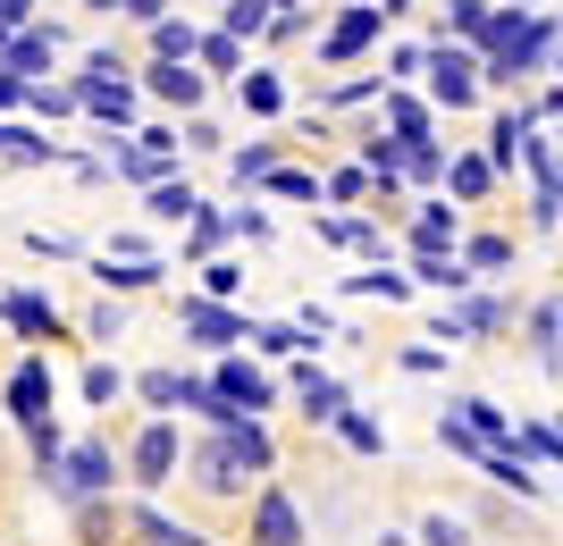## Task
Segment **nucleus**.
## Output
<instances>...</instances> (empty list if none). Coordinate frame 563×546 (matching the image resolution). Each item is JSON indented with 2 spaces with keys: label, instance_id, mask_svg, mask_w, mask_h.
I'll list each match as a JSON object with an SVG mask.
<instances>
[{
  "label": "nucleus",
  "instance_id": "nucleus-1",
  "mask_svg": "<svg viewBox=\"0 0 563 546\" xmlns=\"http://www.w3.org/2000/svg\"><path fill=\"white\" fill-rule=\"evenodd\" d=\"M269 471H278V437L261 428V412H228V421H211L186 446V463H177V479H194V497H202V504H244Z\"/></svg>",
  "mask_w": 563,
  "mask_h": 546
},
{
  "label": "nucleus",
  "instance_id": "nucleus-2",
  "mask_svg": "<svg viewBox=\"0 0 563 546\" xmlns=\"http://www.w3.org/2000/svg\"><path fill=\"white\" fill-rule=\"evenodd\" d=\"M177 463H186V428H177V412H152L126 437V454H118V488L126 497H161V488H177Z\"/></svg>",
  "mask_w": 563,
  "mask_h": 546
},
{
  "label": "nucleus",
  "instance_id": "nucleus-3",
  "mask_svg": "<svg viewBox=\"0 0 563 546\" xmlns=\"http://www.w3.org/2000/svg\"><path fill=\"white\" fill-rule=\"evenodd\" d=\"M43 488L59 504H85V497H118V446L110 437H76L43 463Z\"/></svg>",
  "mask_w": 563,
  "mask_h": 546
},
{
  "label": "nucleus",
  "instance_id": "nucleus-4",
  "mask_svg": "<svg viewBox=\"0 0 563 546\" xmlns=\"http://www.w3.org/2000/svg\"><path fill=\"white\" fill-rule=\"evenodd\" d=\"M211 387H219V404H228V412H269V404H286V387L269 379L261 361H244L235 345L211 361Z\"/></svg>",
  "mask_w": 563,
  "mask_h": 546
},
{
  "label": "nucleus",
  "instance_id": "nucleus-5",
  "mask_svg": "<svg viewBox=\"0 0 563 546\" xmlns=\"http://www.w3.org/2000/svg\"><path fill=\"white\" fill-rule=\"evenodd\" d=\"M76 110H85V119L93 126H135V110H143V93H135V68L126 76H93V68H76Z\"/></svg>",
  "mask_w": 563,
  "mask_h": 546
},
{
  "label": "nucleus",
  "instance_id": "nucleus-6",
  "mask_svg": "<svg viewBox=\"0 0 563 546\" xmlns=\"http://www.w3.org/2000/svg\"><path fill=\"white\" fill-rule=\"evenodd\" d=\"M505 328H514V303H505V294H479V286H463L454 311L438 320L446 345H488V336H505Z\"/></svg>",
  "mask_w": 563,
  "mask_h": 546
},
{
  "label": "nucleus",
  "instance_id": "nucleus-7",
  "mask_svg": "<svg viewBox=\"0 0 563 546\" xmlns=\"http://www.w3.org/2000/svg\"><path fill=\"white\" fill-rule=\"evenodd\" d=\"M253 546H311L303 504H295L286 479H261V488H253Z\"/></svg>",
  "mask_w": 563,
  "mask_h": 546
},
{
  "label": "nucleus",
  "instance_id": "nucleus-8",
  "mask_svg": "<svg viewBox=\"0 0 563 546\" xmlns=\"http://www.w3.org/2000/svg\"><path fill=\"white\" fill-rule=\"evenodd\" d=\"M177 328H186V345H202V354H228V345H244V311L219 303V294H186V303H177Z\"/></svg>",
  "mask_w": 563,
  "mask_h": 546
},
{
  "label": "nucleus",
  "instance_id": "nucleus-9",
  "mask_svg": "<svg viewBox=\"0 0 563 546\" xmlns=\"http://www.w3.org/2000/svg\"><path fill=\"white\" fill-rule=\"evenodd\" d=\"M421 68H429V101H438V110H471V101H479V59H471L463 43L421 51Z\"/></svg>",
  "mask_w": 563,
  "mask_h": 546
},
{
  "label": "nucleus",
  "instance_id": "nucleus-10",
  "mask_svg": "<svg viewBox=\"0 0 563 546\" xmlns=\"http://www.w3.org/2000/svg\"><path fill=\"white\" fill-rule=\"evenodd\" d=\"M278 387H286V395H295V404H303V421H320V428H329L336 412L353 404V387H345V379H329L320 361H295V370H286Z\"/></svg>",
  "mask_w": 563,
  "mask_h": 546
},
{
  "label": "nucleus",
  "instance_id": "nucleus-11",
  "mask_svg": "<svg viewBox=\"0 0 563 546\" xmlns=\"http://www.w3.org/2000/svg\"><path fill=\"white\" fill-rule=\"evenodd\" d=\"M59 25H18V34H0V68L18 76V85H34V76H51V59H59Z\"/></svg>",
  "mask_w": 563,
  "mask_h": 546
},
{
  "label": "nucleus",
  "instance_id": "nucleus-12",
  "mask_svg": "<svg viewBox=\"0 0 563 546\" xmlns=\"http://www.w3.org/2000/svg\"><path fill=\"white\" fill-rule=\"evenodd\" d=\"M118 522H126V546H211V538H194L186 522H168L152 497H118Z\"/></svg>",
  "mask_w": 563,
  "mask_h": 546
},
{
  "label": "nucleus",
  "instance_id": "nucleus-13",
  "mask_svg": "<svg viewBox=\"0 0 563 546\" xmlns=\"http://www.w3.org/2000/svg\"><path fill=\"white\" fill-rule=\"evenodd\" d=\"M59 404V387H51V370L43 361H18V370H9V387H0V421H43V412Z\"/></svg>",
  "mask_w": 563,
  "mask_h": 546
},
{
  "label": "nucleus",
  "instance_id": "nucleus-14",
  "mask_svg": "<svg viewBox=\"0 0 563 546\" xmlns=\"http://www.w3.org/2000/svg\"><path fill=\"white\" fill-rule=\"evenodd\" d=\"M135 93L168 101V110H194V101H202V68H194V59H143Z\"/></svg>",
  "mask_w": 563,
  "mask_h": 546
},
{
  "label": "nucleus",
  "instance_id": "nucleus-15",
  "mask_svg": "<svg viewBox=\"0 0 563 546\" xmlns=\"http://www.w3.org/2000/svg\"><path fill=\"white\" fill-rule=\"evenodd\" d=\"M362 51H378V9H362V0H353L345 18L320 34V59H329V68H345V59H362Z\"/></svg>",
  "mask_w": 563,
  "mask_h": 546
},
{
  "label": "nucleus",
  "instance_id": "nucleus-16",
  "mask_svg": "<svg viewBox=\"0 0 563 546\" xmlns=\"http://www.w3.org/2000/svg\"><path fill=\"white\" fill-rule=\"evenodd\" d=\"M454 236H463V211L454 202H421L412 227H404V253H454Z\"/></svg>",
  "mask_w": 563,
  "mask_h": 546
},
{
  "label": "nucleus",
  "instance_id": "nucleus-17",
  "mask_svg": "<svg viewBox=\"0 0 563 546\" xmlns=\"http://www.w3.org/2000/svg\"><path fill=\"white\" fill-rule=\"evenodd\" d=\"M76 530V546H118L126 538V522H118V497H85V504H59Z\"/></svg>",
  "mask_w": 563,
  "mask_h": 546
},
{
  "label": "nucleus",
  "instance_id": "nucleus-18",
  "mask_svg": "<svg viewBox=\"0 0 563 546\" xmlns=\"http://www.w3.org/2000/svg\"><path fill=\"white\" fill-rule=\"evenodd\" d=\"M454 261H463L471 278H496V269H514V261H521V244H514V236H496V227H488V236H454Z\"/></svg>",
  "mask_w": 563,
  "mask_h": 546
},
{
  "label": "nucleus",
  "instance_id": "nucleus-19",
  "mask_svg": "<svg viewBox=\"0 0 563 546\" xmlns=\"http://www.w3.org/2000/svg\"><path fill=\"white\" fill-rule=\"evenodd\" d=\"M0 320H9L18 336H34V345H51V336H59V311H51L43 294H0Z\"/></svg>",
  "mask_w": 563,
  "mask_h": 546
},
{
  "label": "nucleus",
  "instance_id": "nucleus-20",
  "mask_svg": "<svg viewBox=\"0 0 563 546\" xmlns=\"http://www.w3.org/2000/svg\"><path fill=\"white\" fill-rule=\"evenodd\" d=\"M438 177H446V193H454V202H488V193H496V168L479 160V152H454V160L438 168Z\"/></svg>",
  "mask_w": 563,
  "mask_h": 546
},
{
  "label": "nucleus",
  "instance_id": "nucleus-21",
  "mask_svg": "<svg viewBox=\"0 0 563 546\" xmlns=\"http://www.w3.org/2000/svg\"><path fill=\"white\" fill-rule=\"evenodd\" d=\"M412 538H421V546H479V522H471V513H446V504H429L421 522H412Z\"/></svg>",
  "mask_w": 563,
  "mask_h": 546
},
{
  "label": "nucleus",
  "instance_id": "nucleus-22",
  "mask_svg": "<svg viewBox=\"0 0 563 546\" xmlns=\"http://www.w3.org/2000/svg\"><path fill=\"white\" fill-rule=\"evenodd\" d=\"M505 446H514L521 463H539V471H555L563 437H555V421H514V428H505Z\"/></svg>",
  "mask_w": 563,
  "mask_h": 546
},
{
  "label": "nucleus",
  "instance_id": "nucleus-23",
  "mask_svg": "<svg viewBox=\"0 0 563 546\" xmlns=\"http://www.w3.org/2000/svg\"><path fill=\"white\" fill-rule=\"evenodd\" d=\"M0 152L9 160H25V168H51V160H68L51 135H34V126H18V119H0Z\"/></svg>",
  "mask_w": 563,
  "mask_h": 546
},
{
  "label": "nucleus",
  "instance_id": "nucleus-24",
  "mask_svg": "<svg viewBox=\"0 0 563 546\" xmlns=\"http://www.w3.org/2000/svg\"><path fill=\"white\" fill-rule=\"evenodd\" d=\"M194 59H202V76H244V43H235L228 25H211V34H194Z\"/></svg>",
  "mask_w": 563,
  "mask_h": 546
},
{
  "label": "nucleus",
  "instance_id": "nucleus-25",
  "mask_svg": "<svg viewBox=\"0 0 563 546\" xmlns=\"http://www.w3.org/2000/svg\"><path fill=\"white\" fill-rule=\"evenodd\" d=\"M219 244H228V219H219V202H194V219H186V261H211Z\"/></svg>",
  "mask_w": 563,
  "mask_h": 546
},
{
  "label": "nucleus",
  "instance_id": "nucleus-26",
  "mask_svg": "<svg viewBox=\"0 0 563 546\" xmlns=\"http://www.w3.org/2000/svg\"><path fill=\"white\" fill-rule=\"evenodd\" d=\"M378 93H387V135H396V143H421L429 135V101L396 93V85H378Z\"/></svg>",
  "mask_w": 563,
  "mask_h": 546
},
{
  "label": "nucleus",
  "instance_id": "nucleus-27",
  "mask_svg": "<svg viewBox=\"0 0 563 546\" xmlns=\"http://www.w3.org/2000/svg\"><path fill=\"white\" fill-rule=\"evenodd\" d=\"M555 328H563V303L539 294V303H530V361H539V370H555Z\"/></svg>",
  "mask_w": 563,
  "mask_h": 546
},
{
  "label": "nucleus",
  "instance_id": "nucleus-28",
  "mask_svg": "<svg viewBox=\"0 0 563 546\" xmlns=\"http://www.w3.org/2000/svg\"><path fill=\"white\" fill-rule=\"evenodd\" d=\"M521 126H530V119H521V110H514V119H496L488 152H479V160L496 168V186H505V177H514V168H521Z\"/></svg>",
  "mask_w": 563,
  "mask_h": 546
},
{
  "label": "nucleus",
  "instance_id": "nucleus-29",
  "mask_svg": "<svg viewBox=\"0 0 563 546\" xmlns=\"http://www.w3.org/2000/svg\"><path fill=\"white\" fill-rule=\"evenodd\" d=\"M76 395H85L93 412H110L118 395H126V370H118V361H85V379H76Z\"/></svg>",
  "mask_w": 563,
  "mask_h": 546
},
{
  "label": "nucleus",
  "instance_id": "nucleus-30",
  "mask_svg": "<svg viewBox=\"0 0 563 546\" xmlns=\"http://www.w3.org/2000/svg\"><path fill=\"white\" fill-rule=\"evenodd\" d=\"M194 34H202V25L177 18V9H168V18H152V59H194Z\"/></svg>",
  "mask_w": 563,
  "mask_h": 546
},
{
  "label": "nucleus",
  "instance_id": "nucleus-31",
  "mask_svg": "<svg viewBox=\"0 0 563 546\" xmlns=\"http://www.w3.org/2000/svg\"><path fill=\"white\" fill-rule=\"evenodd\" d=\"M320 244H345V253H387V236H378V227H362V219H329V211H320Z\"/></svg>",
  "mask_w": 563,
  "mask_h": 546
},
{
  "label": "nucleus",
  "instance_id": "nucleus-32",
  "mask_svg": "<svg viewBox=\"0 0 563 546\" xmlns=\"http://www.w3.org/2000/svg\"><path fill=\"white\" fill-rule=\"evenodd\" d=\"M235 93L253 101L261 119H278V110H286V85H278V76H269V68H244V76H235Z\"/></svg>",
  "mask_w": 563,
  "mask_h": 546
},
{
  "label": "nucleus",
  "instance_id": "nucleus-33",
  "mask_svg": "<svg viewBox=\"0 0 563 546\" xmlns=\"http://www.w3.org/2000/svg\"><path fill=\"white\" fill-rule=\"evenodd\" d=\"M194 202H202V193H194L186 177H161V186H152V202H143V211H152V219H194Z\"/></svg>",
  "mask_w": 563,
  "mask_h": 546
},
{
  "label": "nucleus",
  "instance_id": "nucleus-34",
  "mask_svg": "<svg viewBox=\"0 0 563 546\" xmlns=\"http://www.w3.org/2000/svg\"><path fill=\"white\" fill-rule=\"evenodd\" d=\"M329 428H336V437H345V446H353V454H378V446H387V428H378V421H371V412H353V404H345V412H336V421H329Z\"/></svg>",
  "mask_w": 563,
  "mask_h": 546
},
{
  "label": "nucleus",
  "instance_id": "nucleus-35",
  "mask_svg": "<svg viewBox=\"0 0 563 546\" xmlns=\"http://www.w3.org/2000/svg\"><path fill=\"white\" fill-rule=\"evenodd\" d=\"M412 269H421L429 286H446V294H463V286H479V278H471L463 261H454V253H412Z\"/></svg>",
  "mask_w": 563,
  "mask_h": 546
},
{
  "label": "nucleus",
  "instance_id": "nucleus-36",
  "mask_svg": "<svg viewBox=\"0 0 563 546\" xmlns=\"http://www.w3.org/2000/svg\"><path fill=\"white\" fill-rule=\"evenodd\" d=\"M269 168H278V143L261 135V143H244V152H235V160H228V177H235V186H261Z\"/></svg>",
  "mask_w": 563,
  "mask_h": 546
},
{
  "label": "nucleus",
  "instance_id": "nucleus-37",
  "mask_svg": "<svg viewBox=\"0 0 563 546\" xmlns=\"http://www.w3.org/2000/svg\"><path fill=\"white\" fill-rule=\"evenodd\" d=\"M25 110H34V119H76V93H68V85H43V76H34V85H25Z\"/></svg>",
  "mask_w": 563,
  "mask_h": 546
},
{
  "label": "nucleus",
  "instance_id": "nucleus-38",
  "mask_svg": "<svg viewBox=\"0 0 563 546\" xmlns=\"http://www.w3.org/2000/svg\"><path fill=\"white\" fill-rule=\"evenodd\" d=\"M261 193H286V202H320V177H303V168H269V177H261Z\"/></svg>",
  "mask_w": 563,
  "mask_h": 546
},
{
  "label": "nucleus",
  "instance_id": "nucleus-39",
  "mask_svg": "<svg viewBox=\"0 0 563 546\" xmlns=\"http://www.w3.org/2000/svg\"><path fill=\"white\" fill-rule=\"evenodd\" d=\"M202 294H219V303H235V294H244V269H235L228 253H211V261H202Z\"/></svg>",
  "mask_w": 563,
  "mask_h": 546
},
{
  "label": "nucleus",
  "instance_id": "nucleus-40",
  "mask_svg": "<svg viewBox=\"0 0 563 546\" xmlns=\"http://www.w3.org/2000/svg\"><path fill=\"white\" fill-rule=\"evenodd\" d=\"M85 336H93V345H118V336H126V311H118V294H101V303L85 311Z\"/></svg>",
  "mask_w": 563,
  "mask_h": 546
},
{
  "label": "nucleus",
  "instance_id": "nucleus-41",
  "mask_svg": "<svg viewBox=\"0 0 563 546\" xmlns=\"http://www.w3.org/2000/svg\"><path fill=\"white\" fill-rule=\"evenodd\" d=\"M59 446H68V437H59V421H51V412H43V421H25V454H34V471H43Z\"/></svg>",
  "mask_w": 563,
  "mask_h": 546
},
{
  "label": "nucleus",
  "instance_id": "nucleus-42",
  "mask_svg": "<svg viewBox=\"0 0 563 546\" xmlns=\"http://www.w3.org/2000/svg\"><path fill=\"white\" fill-rule=\"evenodd\" d=\"M438 437H446V446L463 454L471 471H479V454H488V437H479V428H463V421H454V412H446V421H438Z\"/></svg>",
  "mask_w": 563,
  "mask_h": 546
},
{
  "label": "nucleus",
  "instance_id": "nucleus-43",
  "mask_svg": "<svg viewBox=\"0 0 563 546\" xmlns=\"http://www.w3.org/2000/svg\"><path fill=\"white\" fill-rule=\"evenodd\" d=\"M479 25H488V0H454V9H446V34H454V43H471Z\"/></svg>",
  "mask_w": 563,
  "mask_h": 546
},
{
  "label": "nucleus",
  "instance_id": "nucleus-44",
  "mask_svg": "<svg viewBox=\"0 0 563 546\" xmlns=\"http://www.w3.org/2000/svg\"><path fill=\"white\" fill-rule=\"evenodd\" d=\"M228 219V236H244V244H269V211H253V202H244V211H219Z\"/></svg>",
  "mask_w": 563,
  "mask_h": 546
},
{
  "label": "nucleus",
  "instance_id": "nucleus-45",
  "mask_svg": "<svg viewBox=\"0 0 563 546\" xmlns=\"http://www.w3.org/2000/svg\"><path fill=\"white\" fill-rule=\"evenodd\" d=\"M25 244H34L43 261H85V244H76V236H51V227H34V236H25Z\"/></svg>",
  "mask_w": 563,
  "mask_h": 546
},
{
  "label": "nucleus",
  "instance_id": "nucleus-46",
  "mask_svg": "<svg viewBox=\"0 0 563 546\" xmlns=\"http://www.w3.org/2000/svg\"><path fill=\"white\" fill-rule=\"evenodd\" d=\"M320 193H329V202H353V193H371V168H336Z\"/></svg>",
  "mask_w": 563,
  "mask_h": 546
},
{
  "label": "nucleus",
  "instance_id": "nucleus-47",
  "mask_svg": "<svg viewBox=\"0 0 563 546\" xmlns=\"http://www.w3.org/2000/svg\"><path fill=\"white\" fill-rule=\"evenodd\" d=\"M353 286V294H396V303H404V278H396V269H362V278H345Z\"/></svg>",
  "mask_w": 563,
  "mask_h": 546
},
{
  "label": "nucleus",
  "instance_id": "nucleus-48",
  "mask_svg": "<svg viewBox=\"0 0 563 546\" xmlns=\"http://www.w3.org/2000/svg\"><path fill=\"white\" fill-rule=\"evenodd\" d=\"M404 76H421V43H396V51H387V85H404Z\"/></svg>",
  "mask_w": 563,
  "mask_h": 546
},
{
  "label": "nucleus",
  "instance_id": "nucleus-49",
  "mask_svg": "<svg viewBox=\"0 0 563 546\" xmlns=\"http://www.w3.org/2000/svg\"><path fill=\"white\" fill-rule=\"evenodd\" d=\"M18 25H34V0H0V34H18Z\"/></svg>",
  "mask_w": 563,
  "mask_h": 546
},
{
  "label": "nucleus",
  "instance_id": "nucleus-50",
  "mask_svg": "<svg viewBox=\"0 0 563 546\" xmlns=\"http://www.w3.org/2000/svg\"><path fill=\"white\" fill-rule=\"evenodd\" d=\"M18 101H25V85H18L9 68H0V110H18Z\"/></svg>",
  "mask_w": 563,
  "mask_h": 546
},
{
  "label": "nucleus",
  "instance_id": "nucleus-51",
  "mask_svg": "<svg viewBox=\"0 0 563 546\" xmlns=\"http://www.w3.org/2000/svg\"><path fill=\"white\" fill-rule=\"evenodd\" d=\"M362 9H378V18H404V9H412V0H362Z\"/></svg>",
  "mask_w": 563,
  "mask_h": 546
},
{
  "label": "nucleus",
  "instance_id": "nucleus-52",
  "mask_svg": "<svg viewBox=\"0 0 563 546\" xmlns=\"http://www.w3.org/2000/svg\"><path fill=\"white\" fill-rule=\"evenodd\" d=\"M378 546H412V530H378Z\"/></svg>",
  "mask_w": 563,
  "mask_h": 546
},
{
  "label": "nucleus",
  "instance_id": "nucleus-53",
  "mask_svg": "<svg viewBox=\"0 0 563 546\" xmlns=\"http://www.w3.org/2000/svg\"><path fill=\"white\" fill-rule=\"evenodd\" d=\"M85 9H93V18H118V0H85Z\"/></svg>",
  "mask_w": 563,
  "mask_h": 546
},
{
  "label": "nucleus",
  "instance_id": "nucleus-54",
  "mask_svg": "<svg viewBox=\"0 0 563 546\" xmlns=\"http://www.w3.org/2000/svg\"><path fill=\"white\" fill-rule=\"evenodd\" d=\"M0 471H9V421H0Z\"/></svg>",
  "mask_w": 563,
  "mask_h": 546
},
{
  "label": "nucleus",
  "instance_id": "nucleus-55",
  "mask_svg": "<svg viewBox=\"0 0 563 546\" xmlns=\"http://www.w3.org/2000/svg\"><path fill=\"white\" fill-rule=\"evenodd\" d=\"M505 9H547V0H505Z\"/></svg>",
  "mask_w": 563,
  "mask_h": 546
}]
</instances>
